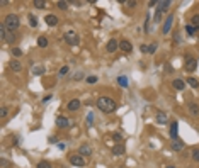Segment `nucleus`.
<instances>
[{
  "label": "nucleus",
  "instance_id": "obj_1",
  "mask_svg": "<svg viewBox=\"0 0 199 168\" xmlns=\"http://www.w3.org/2000/svg\"><path fill=\"white\" fill-rule=\"evenodd\" d=\"M97 109L100 110V112L104 114H111V112H114L116 107H118V104L114 102V99H111V97H99L96 102Z\"/></svg>",
  "mask_w": 199,
  "mask_h": 168
},
{
  "label": "nucleus",
  "instance_id": "obj_2",
  "mask_svg": "<svg viewBox=\"0 0 199 168\" xmlns=\"http://www.w3.org/2000/svg\"><path fill=\"white\" fill-rule=\"evenodd\" d=\"M4 24L9 32H15L19 29V26H21V19H19L17 14H7L4 19Z\"/></svg>",
  "mask_w": 199,
  "mask_h": 168
},
{
  "label": "nucleus",
  "instance_id": "obj_3",
  "mask_svg": "<svg viewBox=\"0 0 199 168\" xmlns=\"http://www.w3.org/2000/svg\"><path fill=\"white\" fill-rule=\"evenodd\" d=\"M65 41L66 44H70V46H77L78 43H80V39H78V34L75 32V31H68V32H65Z\"/></svg>",
  "mask_w": 199,
  "mask_h": 168
},
{
  "label": "nucleus",
  "instance_id": "obj_4",
  "mask_svg": "<svg viewBox=\"0 0 199 168\" xmlns=\"http://www.w3.org/2000/svg\"><path fill=\"white\" fill-rule=\"evenodd\" d=\"M68 161H70V165H73V166H85V158L80 156L78 153L70 155V156H68Z\"/></svg>",
  "mask_w": 199,
  "mask_h": 168
},
{
  "label": "nucleus",
  "instance_id": "obj_5",
  "mask_svg": "<svg viewBox=\"0 0 199 168\" xmlns=\"http://www.w3.org/2000/svg\"><path fill=\"white\" fill-rule=\"evenodd\" d=\"M184 68L187 70V71H196V68H197V59L194 58V56H185V63H184Z\"/></svg>",
  "mask_w": 199,
  "mask_h": 168
},
{
  "label": "nucleus",
  "instance_id": "obj_6",
  "mask_svg": "<svg viewBox=\"0 0 199 168\" xmlns=\"http://www.w3.org/2000/svg\"><path fill=\"white\" fill-rule=\"evenodd\" d=\"M169 136L172 141H175V139H179V122L177 121H172L170 122V131H169Z\"/></svg>",
  "mask_w": 199,
  "mask_h": 168
},
{
  "label": "nucleus",
  "instance_id": "obj_7",
  "mask_svg": "<svg viewBox=\"0 0 199 168\" xmlns=\"http://www.w3.org/2000/svg\"><path fill=\"white\" fill-rule=\"evenodd\" d=\"M78 155H80V156H84V158L92 156L94 150H92V146H90V144H80V148H78Z\"/></svg>",
  "mask_w": 199,
  "mask_h": 168
},
{
  "label": "nucleus",
  "instance_id": "obj_8",
  "mask_svg": "<svg viewBox=\"0 0 199 168\" xmlns=\"http://www.w3.org/2000/svg\"><path fill=\"white\" fill-rule=\"evenodd\" d=\"M70 126V119L66 116H56V128L60 129H66Z\"/></svg>",
  "mask_w": 199,
  "mask_h": 168
},
{
  "label": "nucleus",
  "instance_id": "obj_9",
  "mask_svg": "<svg viewBox=\"0 0 199 168\" xmlns=\"http://www.w3.org/2000/svg\"><path fill=\"white\" fill-rule=\"evenodd\" d=\"M80 107H82V102L78 99H72L70 102L66 104V110L68 112H75V110H80Z\"/></svg>",
  "mask_w": 199,
  "mask_h": 168
},
{
  "label": "nucleus",
  "instance_id": "obj_10",
  "mask_svg": "<svg viewBox=\"0 0 199 168\" xmlns=\"http://www.w3.org/2000/svg\"><path fill=\"white\" fill-rule=\"evenodd\" d=\"M172 22H174V14H169L167 19L163 21V27H162V34H169L170 32V27H172Z\"/></svg>",
  "mask_w": 199,
  "mask_h": 168
},
{
  "label": "nucleus",
  "instance_id": "obj_11",
  "mask_svg": "<svg viewBox=\"0 0 199 168\" xmlns=\"http://www.w3.org/2000/svg\"><path fill=\"white\" fill-rule=\"evenodd\" d=\"M106 49H107V53H116L119 49V41L118 39H109L107 44H106Z\"/></svg>",
  "mask_w": 199,
  "mask_h": 168
},
{
  "label": "nucleus",
  "instance_id": "obj_12",
  "mask_svg": "<svg viewBox=\"0 0 199 168\" xmlns=\"http://www.w3.org/2000/svg\"><path fill=\"white\" fill-rule=\"evenodd\" d=\"M119 49H121L123 53H131V49H133V44L129 43L128 39H121V41H119Z\"/></svg>",
  "mask_w": 199,
  "mask_h": 168
},
{
  "label": "nucleus",
  "instance_id": "obj_13",
  "mask_svg": "<svg viewBox=\"0 0 199 168\" xmlns=\"http://www.w3.org/2000/svg\"><path fill=\"white\" fill-rule=\"evenodd\" d=\"M124 151H126V146L123 143H118V144L112 146V155L114 156H121V155H124Z\"/></svg>",
  "mask_w": 199,
  "mask_h": 168
},
{
  "label": "nucleus",
  "instance_id": "obj_14",
  "mask_svg": "<svg viewBox=\"0 0 199 168\" xmlns=\"http://www.w3.org/2000/svg\"><path fill=\"white\" fill-rule=\"evenodd\" d=\"M44 22H46L48 26H58L60 19H58V15H55V14H48L44 17Z\"/></svg>",
  "mask_w": 199,
  "mask_h": 168
},
{
  "label": "nucleus",
  "instance_id": "obj_15",
  "mask_svg": "<svg viewBox=\"0 0 199 168\" xmlns=\"http://www.w3.org/2000/svg\"><path fill=\"white\" fill-rule=\"evenodd\" d=\"M172 87L175 88V90L182 92V90L185 88V82H184V80H181V78H175V80L172 82Z\"/></svg>",
  "mask_w": 199,
  "mask_h": 168
},
{
  "label": "nucleus",
  "instance_id": "obj_16",
  "mask_svg": "<svg viewBox=\"0 0 199 168\" xmlns=\"http://www.w3.org/2000/svg\"><path fill=\"white\" fill-rule=\"evenodd\" d=\"M184 146H185V143L182 141V139H175V141L172 143V150L174 151H182V150H184Z\"/></svg>",
  "mask_w": 199,
  "mask_h": 168
},
{
  "label": "nucleus",
  "instance_id": "obj_17",
  "mask_svg": "<svg viewBox=\"0 0 199 168\" xmlns=\"http://www.w3.org/2000/svg\"><path fill=\"white\" fill-rule=\"evenodd\" d=\"M170 5H172V2H170V0H160V2H158V7H157V10L165 12V10H169Z\"/></svg>",
  "mask_w": 199,
  "mask_h": 168
},
{
  "label": "nucleus",
  "instance_id": "obj_18",
  "mask_svg": "<svg viewBox=\"0 0 199 168\" xmlns=\"http://www.w3.org/2000/svg\"><path fill=\"white\" fill-rule=\"evenodd\" d=\"M157 122L158 124H167L169 122V116L165 112H157Z\"/></svg>",
  "mask_w": 199,
  "mask_h": 168
},
{
  "label": "nucleus",
  "instance_id": "obj_19",
  "mask_svg": "<svg viewBox=\"0 0 199 168\" xmlns=\"http://www.w3.org/2000/svg\"><path fill=\"white\" fill-rule=\"evenodd\" d=\"M9 68H10L12 71H21L22 65H21V61H17V59H12V61L9 63Z\"/></svg>",
  "mask_w": 199,
  "mask_h": 168
},
{
  "label": "nucleus",
  "instance_id": "obj_20",
  "mask_svg": "<svg viewBox=\"0 0 199 168\" xmlns=\"http://www.w3.org/2000/svg\"><path fill=\"white\" fill-rule=\"evenodd\" d=\"M189 112L191 116H199V105L196 102H189Z\"/></svg>",
  "mask_w": 199,
  "mask_h": 168
},
{
  "label": "nucleus",
  "instance_id": "obj_21",
  "mask_svg": "<svg viewBox=\"0 0 199 168\" xmlns=\"http://www.w3.org/2000/svg\"><path fill=\"white\" fill-rule=\"evenodd\" d=\"M196 31H197V29H196L194 26H191V24H185V34H187L189 37H191V36H196Z\"/></svg>",
  "mask_w": 199,
  "mask_h": 168
},
{
  "label": "nucleus",
  "instance_id": "obj_22",
  "mask_svg": "<svg viewBox=\"0 0 199 168\" xmlns=\"http://www.w3.org/2000/svg\"><path fill=\"white\" fill-rule=\"evenodd\" d=\"M33 75H36V77H39V75H44V66H33Z\"/></svg>",
  "mask_w": 199,
  "mask_h": 168
},
{
  "label": "nucleus",
  "instance_id": "obj_23",
  "mask_svg": "<svg viewBox=\"0 0 199 168\" xmlns=\"http://www.w3.org/2000/svg\"><path fill=\"white\" fill-rule=\"evenodd\" d=\"M189 24H191V26H194L196 29H199V14H194L191 17V21H189Z\"/></svg>",
  "mask_w": 199,
  "mask_h": 168
},
{
  "label": "nucleus",
  "instance_id": "obj_24",
  "mask_svg": "<svg viewBox=\"0 0 199 168\" xmlns=\"http://www.w3.org/2000/svg\"><path fill=\"white\" fill-rule=\"evenodd\" d=\"M36 168H53V165L48 160H41V161H37Z\"/></svg>",
  "mask_w": 199,
  "mask_h": 168
},
{
  "label": "nucleus",
  "instance_id": "obj_25",
  "mask_svg": "<svg viewBox=\"0 0 199 168\" xmlns=\"http://www.w3.org/2000/svg\"><path fill=\"white\" fill-rule=\"evenodd\" d=\"M68 73H70V66L63 65L61 68H60V71H58V77H65V75H68Z\"/></svg>",
  "mask_w": 199,
  "mask_h": 168
},
{
  "label": "nucleus",
  "instance_id": "obj_26",
  "mask_svg": "<svg viewBox=\"0 0 199 168\" xmlns=\"http://www.w3.org/2000/svg\"><path fill=\"white\" fill-rule=\"evenodd\" d=\"M121 5H124V7H129V9H131V7H136L138 2H136V0H123Z\"/></svg>",
  "mask_w": 199,
  "mask_h": 168
},
{
  "label": "nucleus",
  "instance_id": "obj_27",
  "mask_svg": "<svg viewBox=\"0 0 199 168\" xmlns=\"http://www.w3.org/2000/svg\"><path fill=\"white\" fill-rule=\"evenodd\" d=\"M187 83H189V87H192V88H199V82L196 80L194 77H189L187 78Z\"/></svg>",
  "mask_w": 199,
  "mask_h": 168
},
{
  "label": "nucleus",
  "instance_id": "obj_28",
  "mask_svg": "<svg viewBox=\"0 0 199 168\" xmlns=\"http://www.w3.org/2000/svg\"><path fill=\"white\" fill-rule=\"evenodd\" d=\"M68 5H70V2H63V0L56 2V7H58L60 10H66V9H68Z\"/></svg>",
  "mask_w": 199,
  "mask_h": 168
},
{
  "label": "nucleus",
  "instance_id": "obj_29",
  "mask_svg": "<svg viewBox=\"0 0 199 168\" xmlns=\"http://www.w3.org/2000/svg\"><path fill=\"white\" fill-rule=\"evenodd\" d=\"M33 5L36 9H46V2H44V0H34Z\"/></svg>",
  "mask_w": 199,
  "mask_h": 168
},
{
  "label": "nucleus",
  "instance_id": "obj_30",
  "mask_svg": "<svg viewBox=\"0 0 199 168\" xmlns=\"http://www.w3.org/2000/svg\"><path fill=\"white\" fill-rule=\"evenodd\" d=\"M37 46H39V48H46V46H48V39H46L44 36L37 37Z\"/></svg>",
  "mask_w": 199,
  "mask_h": 168
},
{
  "label": "nucleus",
  "instance_id": "obj_31",
  "mask_svg": "<svg viewBox=\"0 0 199 168\" xmlns=\"http://www.w3.org/2000/svg\"><path fill=\"white\" fill-rule=\"evenodd\" d=\"M162 17H163V12L162 10H157V12H155V17H153V22L160 24V22H162Z\"/></svg>",
  "mask_w": 199,
  "mask_h": 168
},
{
  "label": "nucleus",
  "instance_id": "obj_32",
  "mask_svg": "<svg viewBox=\"0 0 199 168\" xmlns=\"http://www.w3.org/2000/svg\"><path fill=\"white\" fill-rule=\"evenodd\" d=\"M118 83L121 85V87H128V78H126L124 75H119V77H118Z\"/></svg>",
  "mask_w": 199,
  "mask_h": 168
},
{
  "label": "nucleus",
  "instance_id": "obj_33",
  "mask_svg": "<svg viewBox=\"0 0 199 168\" xmlns=\"http://www.w3.org/2000/svg\"><path fill=\"white\" fill-rule=\"evenodd\" d=\"M191 156H192V160H194L196 163H199V148H194V150L191 151Z\"/></svg>",
  "mask_w": 199,
  "mask_h": 168
},
{
  "label": "nucleus",
  "instance_id": "obj_34",
  "mask_svg": "<svg viewBox=\"0 0 199 168\" xmlns=\"http://www.w3.org/2000/svg\"><path fill=\"white\" fill-rule=\"evenodd\" d=\"M29 26L31 27H37V17H36V15H33V14L29 15Z\"/></svg>",
  "mask_w": 199,
  "mask_h": 168
},
{
  "label": "nucleus",
  "instance_id": "obj_35",
  "mask_svg": "<svg viewBox=\"0 0 199 168\" xmlns=\"http://www.w3.org/2000/svg\"><path fill=\"white\" fill-rule=\"evenodd\" d=\"M85 80H87V83H97V82H99V77H97V75H88Z\"/></svg>",
  "mask_w": 199,
  "mask_h": 168
},
{
  "label": "nucleus",
  "instance_id": "obj_36",
  "mask_svg": "<svg viewBox=\"0 0 199 168\" xmlns=\"http://www.w3.org/2000/svg\"><path fill=\"white\" fill-rule=\"evenodd\" d=\"M112 139L116 141V144H118V143H123V134L121 132H112Z\"/></svg>",
  "mask_w": 199,
  "mask_h": 168
},
{
  "label": "nucleus",
  "instance_id": "obj_37",
  "mask_svg": "<svg viewBox=\"0 0 199 168\" xmlns=\"http://www.w3.org/2000/svg\"><path fill=\"white\" fill-rule=\"evenodd\" d=\"M84 78H85L84 71H77V73L73 75V80H75V82H80V80H84Z\"/></svg>",
  "mask_w": 199,
  "mask_h": 168
},
{
  "label": "nucleus",
  "instance_id": "obj_38",
  "mask_svg": "<svg viewBox=\"0 0 199 168\" xmlns=\"http://www.w3.org/2000/svg\"><path fill=\"white\" fill-rule=\"evenodd\" d=\"M157 49H158L157 43H153V44H150V46H148V53H150V55H155V53H157Z\"/></svg>",
  "mask_w": 199,
  "mask_h": 168
},
{
  "label": "nucleus",
  "instance_id": "obj_39",
  "mask_svg": "<svg viewBox=\"0 0 199 168\" xmlns=\"http://www.w3.org/2000/svg\"><path fill=\"white\" fill-rule=\"evenodd\" d=\"M92 124H94V114L88 112L87 114V126H88V128H92Z\"/></svg>",
  "mask_w": 199,
  "mask_h": 168
},
{
  "label": "nucleus",
  "instance_id": "obj_40",
  "mask_svg": "<svg viewBox=\"0 0 199 168\" xmlns=\"http://www.w3.org/2000/svg\"><path fill=\"white\" fill-rule=\"evenodd\" d=\"M5 43L14 44V43H15V34H14V32H9V36H7V39H5Z\"/></svg>",
  "mask_w": 199,
  "mask_h": 168
},
{
  "label": "nucleus",
  "instance_id": "obj_41",
  "mask_svg": "<svg viewBox=\"0 0 199 168\" xmlns=\"http://www.w3.org/2000/svg\"><path fill=\"white\" fill-rule=\"evenodd\" d=\"M9 116V107H2V109H0V117H2V119H5V117Z\"/></svg>",
  "mask_w": 199,
  "mask_h": 168
},
{
  "label": "nucleus",
  "instance_id": "obj_42",
  "mask_svg": "<svg viewBox=\"0 0 199 168\" xmlns=\"http://www.w3.org/2000/svg\"><path fill=\"white\" fill-rule=\"evenodd\" d=\"M12 55H14L15 58H21V56H22V49H19V48H12Z\"/></svg>",
  "mask_w": 199,
  "mask_h": 168
},
{
  "label": "nucleus",
  "instance_id": "obj_43",
  "mask_svg": "<svg viewBox=\"0 0 199 168\" xmlns=\"http://www.w3.org/2000/svg\"><path fill=\"white\" fill-rule=\"evenodd\" d=\"M0 165H2V168H9V166H10V163H9L5 158H2V160H0Z\"/></svg>",
  "mask_w": 199,
  "mask_h": 168
},
{
  "label": "nucleus",
  "instance_id": "obj_44",
  "mask_svg": "<svg viewBox=\"0 0 199 168\" xmlns=\"http://www.w3.org/2000/svg\"><path fill=\"white\" fill-rule=\"evenodd\" d=\"M140 51L143 53V55H146V53H148V44H141V46H140Z\"/></svg>",
  "mask_w": 199,
  "mask_h": 168
},
{
  "label": "nucleus",
  "instance_id": "obj_45",
  "mask_svg": "<svg viewBox=\"0 0 199 168\" xmlns=\"http://www.w3.org/2000/svg\"><path fill=\"white\" fill-rule=\"evenodd\" d=\"M51 99H53V95L49 94V95H46V97H44V99L41 100V102H43V104H48V102H49V100H51Z\"/></svg>",
  "mask_w": 199,
  "mask_h": 168
},
{
  "label": "nucleus",
  "instance_id": "obj_46",
  "mask_svg": "<svg viewBox=\"0 0 199 168\" xmlns=\"http://www.w3.org/2000/svg\"><path fill=\"white\" fill-rule=\"evenodd\" d=\"M148 21H150V17L146 15V21H145V27H143V29H145V34H148Z\"/></svg>",
  "mask_w": 199,
  "mask_h": 168
},
{
  "label": "nucleus",
  "instance_id": "obj_47",
  "mask_svg": "<svg viewBox=\"0 0 199 168\" xmlns=\"http://www.w3.org/2000/svg\"><path fill=\"white\" fill-rule=\"evenodd\" d=\"M153 5H158V2H157V0H150V2H148V7H153Z\"/></svg>",
  "mask_w": 199,
  "mask_h": 168
},
{
  "label": "nucleus",
  "instance_id": "obj_48",
  "mask_svg": "<svg viewBox=\"0 0 199 168\" xmlns=\"http://www.w3.org/2000/svg\"><path fill=\"white\" fill-rule=\"evenodd\" d=\"M58 148H60V150H61V151H63V150H65V148H66V146H65V144H63V143H60V144H58Z\"/></svg>",
  "mask_w": 199,
  "mask_h": 168
},
{
  "label": "nucleus",
  "instance_id": "obj_49",
  "mask_svg": "<svg viewBox=\"0 0 199 168\" xmlns=\"http://www.w3.org/2000/svg\"><path fill=\"white\" fill-rule=\"evenodd\" d=\"M165 168H175V166H172V165H169V166H165Z\"/></svg>",
  "mask_w": 199,
  "mask_h": 168
},
{
  "label": "nucleus",
  "instance_id": "obj_50",
  "mask_svg": "<svg viewBox=\"0 0 199 168\" xmlns=\"http://www.w3.org/2000/svg\"><path fill=\"white\" fill-rule=\"evenodd\" d=\"M197 39H199V37H197Z\"/></svg>",
  "mask_w": 199,
  "mask_h": 168
}]
</instances>
